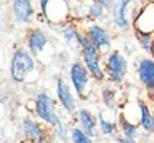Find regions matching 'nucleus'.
<instances>
[{
	"mask_svg": "<svg viewBox=\"0 0 154 143\" xmlns=\"http://www.w3.org/2000/svg\"><path fill=\"white\" fill-rule=\"evenodd\" d=\"M35 70V60L25 48L15 50L10 62V76L14 82H25Z\"/></svg>",
	"mask_w": 154,
	"mask_h": 143,
	"instance_id": "1",
	"label": "nucleus"
},
{
	"mask_svg": "<svg viewBox=\"0 0 154 143\" xmlns=\"http://www.w3.org/2000/svg\"><path fill=\"white\" fill-rule=\"evenodd\" d=\"M81 53H83V63L91 73V76L96 80L104 78V70L101 67V58H100V50L91 43L88 35H83V47H81Z\"/></svg>",
	"mask_w": 154,
	"mask_h": 143,
	"instance_id": "2",
	"label": "nucleus"
},
{
	"mask_svg": "<svg viewBox=\"0 0 154 143\" xmlns=\"http://www.w3.org/2000/svg\"><path fill=\"white\" fill-rule=\"evenodd\" d=\"M40 7L45 18L51 23L66 22L70 15V7L66 0H40Z\"/></svg>",
	"mask_w": 154,
	"mask_h": 143,
	"instance_id": "3",
	"label": "nucleus"
},
{
	"mask_svg": "<svg viewBox=\"0 0 154 143\" xmlns=\"http://www.w3.org/2000/svg\"><path fill=\"white\" fill-rule=\"evenodd\" d=\"M106 70H108V76H109L111 82L119 83L124 80L128 73V62L123 55H121L119 50H113L109 52L106 60Z\"/></svg>",
	"mask_w": 154,
	"mask_h": 143,
	"instance_id": "4",
	"label": "nucleus"
},
{
	"mask_svg": "<svg viewBox=\"0 0 154 143\" xmlns=\"http://www.w3.org/2000/svg\"><path fill=\"white\" fill-rule=\"evenodd\" d=\"M90 76L91 73L88 72V68L85 67V63L81 62H73L70 67V78H71V83H73L75 90L80 96H85L86 95V90H88V85H90Z\"/></svg>",
	"mask_w": 154,
	"mask_h": 143,
	"instance_id": "5",
	"label": "nucleus"
},
{
	"mask_svg": "<svg viewBox=\"0 0 154 143\" xmlns=\"http://www.w3.org/2000/svg\"><path fill=\"white\" fill-rule=\"evenodd\" d=\"M35 110H37V115L40 116L43 122H47L48 125H55L57 126L60 123L57 113H55V106L51 102L50 95L47 93H38L37 100H35Z\"/></svg>",
	"mask_w": 154,
	"mask_h": 143,
	"instance_id": "6",
	"label": "nucleus"
},
{
	"mask_svg": "<svg viewBox=\"0 0 154 143\" xmlns=\"http://www.w3.org/2000/svg\"><path fill=\"white\" fill-rule=\"evenodd\" d=\"M134 28L136 32L152 35L154 33V2H149L141 8L139 15L134 20Z\"/></svg>",
	"mask_w": 154,
	"mask_h": 143,
	"instance_id": "7",
	"label": "nucleus"
},
{
	"mask_svg": "<svg viewBox=\"0 0 154 143\" xmlns=\"http://www.w3.org/2000/svg\"><path fill=\"white\" fill-rule=\"evenodd\" d=\"M86 35H88V38L91 40V43H93L98 50H101V52H103V50H108L111 47L109 33H108V30L103 28L101 25H91L90 28H88Z\"/></svg>",
	"mask_w": 154,
	"mask_h": 143,
	"instance_id": "8",
	"label": "nucleus"
},
{
	"mask_svg": "<svg viewBox=\"0 0 154 143\" xmlns=\"http://www.w3.org/2000/svg\"><path fill=\"white\" fill-rule=\"evenodd\" d=\"M137 76L149 92L154 90V58H143L137 65Z\"/></svg>",
	"mask_w": 154,
	"mask_h": 143,
	"instance_id": "9",
	"label": "nucleus"
},
{
	"mask_svg": "<svg viewBox=\"0 0 154 143\" xmlns=\"http://www.w3.org/2000/svg\"><path fill=\"white\" fill-rule=\"evenodd\" d=\"M131 5V0H116V3L113 5V20L114 25L121 30H126L129 27L128 22V8Z\"/></svg>",
	"mask_w": 154,
	"mask_h": 143,
	"instance_id": "10",
	"label": "nucleus"
},
{
	"mask_svg": "<svg viewBox=\"0 0 154 143\" xmlns=\"http://www.w3.org/2000/svg\"><path fill=\"white\" fill-rule=\"evenodd\" d=\"M57 95H58V100H60L61 106H63L66 112H75L76 108V102H75V96L71 93L70 86L66 85L65 80H58L57 82Z\"/></svg>",
	"mask_w": 154,
	"mask_h": 143,
	"instance_id": "11",
	"label": "nucleus"
},
{
	"mask_svg": "<svg viewBox=\"0 0 154 143\" xmlns=\"http://www.w3.org/2000/svg\"><path fill=\"white\" fill-rule=\"evenodd\" d=\"M12 12L17 22L20 23H28L30 18L33 17V5L30 0H14L12 3Z\"/></svg>",
	"mask_w": 154,
	"mask_h": 143,
	"instance_id": "12",
	"label": "nucleus"
},
{
	"mask_svg": "<svg viewBox=\"0 0 154 143\" xmlns=\"http://www.w3.org/2000/svg\"><path fill=\"white\" fill-rule=\"evenodd\" d=\"M47 43H48V38L42 30L35 28L30 32V35H28V48L32 50V53H35V55L42 53L43 48L47 47Z\"/></svg>",
	"mask_w": 154,
	"mask_h": 143,
	"instance_id": "13",
	"label": "nucleus"
},
{
	"mask_svg": "<svg viewBox=\"0 0 154 143\" xmlns=\"http://www.w3.org/2000/svg\"><path fill=\"white\" fill-rule=\"evenodd\" d=\"M22 128H23V133H25V136H27L28 140H32V141H35V143L42 141V138H43L42 128L32 118H25L23 123H22Z\"/></svg>",
	"mask_w": 154,
	"mask_h": 143,
	"instance_id": "14",
	"label": "nucleus"
},
{
	"mask_svg": "<svg viewBox=\"0 0 154 143\" xmlns=\"http://www.w3.org/2000/svg\"><path fill=\"white\" fill-rule=\"evenodd\" d=\"M139 123L146 132L154 130V116L149 112L146 103H139Z\"/></svg>",
	"mask_w": 154,
	"mask_h": 143,
	"instance_id": "15",
	"label": "nucleus"
},
{
	"mask_svg": "<svg viewBox=\"0 0 154 143\" xmlns=\"http://www.w3.org/2000/svg\"><path fill=\"white\" fill-rule=\"evenodd\" d=\"M63 38L68 42L70 47H76V48H81V47H83V35H80L75 27H66V28H63Z\"/></svg>",
	"mask_w": 154,
	"mask_h": 143,
	"instance_id": "16",
	"label": "nucleus"
},
{
	"mask_svg": "<svg viewBox=\"0 0 154 143\" xmlns=\"http://www.w3.org/2000/svg\"><path fill=\"white\" fill-rule=\"evenodd\" d=\"M80 125L90 136L94 135V118L88 110H80Z\"/></svg>",
	"mask_w": 154,
	"mask_h": 143,
	"instance_id": "17",
	"label": "nucleus"
},
{
	"mask_svg": "<svg viewBox=\"0 0 154 143\" xmlns=\"http://www.w3.org/2000/svg\"><path fill=\"white\" fill-rule=\"evenodd\" d=\"M71 140H73V143H93L91 141V136L81 128L71 130Z\"/></svg>",
	"mask_w": 154,
	"mask_h": 143,
	"instance_id": "18",
	"label": "nucleus"
},
{
	"mask_svg": "<svg viewBox=\"0 0 154 143\" xmlns=\"http://www.w3.org/2000/svg\"><path fill=\"white\" fill-rule=\"evenodd\" d=\"M136 37H137V42L141 43V47H143L146 52H151V45H152V37L151 35H146V33H141V32H136Z\"/></svg>",
	"mask_w": 154,
	"mask_h": 143,
	"instance_id": "19",
	"label": "nucleus"
},
{
	"mask_svg": "<svg viewBox=\"0 0 154 143\" xmlns=\"http://www.w3.org/2000/svg\"><path fill=\"white\" fill-rule=\"evenodd\" d=\"M88 13H90L91 17H94V18H100V17H103V13H104V7L101 5L100 2L94 0V2L90 5V8H88Z\"/></svg>",
	"mask_w": 154,
	"mask_h": 143,
	"instance_id": "20",
	"label": "nucleus"
},
{
	"mask_svg": "<svg viewBox=\"0 0 154 143\" xmlns=\"http://www.w3.org/2000/svg\"><path fill=\"white\" fill-rule=\"evenodd\" d=\"M123 132H124V135H126L128 138H131V140L137 136V128L131 122H124L123 123Z\"/></svg>",
	"mask_w": 154,
	"mask_h": 143,
	"instance_id": "21",
	"label": "nucleus"
},
{
	"mask_svg": "<svg viewBox=\"0 0 154 143\" xmlns=\"http://www.w3.org/2000/svg\"><path fill=\"white\" fill-rule=\"evenodd\" d=\"M100 125H101V132H103L104 135H111V133L114 132V128H116V125H114V123L104 120L101 115H100Z\"/></svg>",
	"mask_w": 154,
	"mask_h": 143,
	"instance_id": "22",
	"label": "nucleus"
},
{
	"mask_svg": "<svg viewBox=\"0 0 154 143\" xmlns=\"http://www.w3.org/2000/svg\"><path fill=\"white\" fill-rule=\"evenodd\" d=\"M96 2H100L101 5L104 7V8H109V7H113L114 3H116V2H114V0H96Z\"/></svg>",
	"mask_w": 154,
	"mask_h": 143,
	"instance_id": "23",
	"label": "nucleus"
},
{
	"mask_svg": "<svg viewBox=\"0 0 154 143\" xmlns=\"http://www.w3.org/2000/svg\"><path fill=\"white\" fill-rule=\"evenodd\" d=\"M151 55H152V58H154V40H152V45H151Z\"/></svg>",
	"mask_w": 154,
	"mask_h": 143,
	"instance_id": "24",
	"label": "nucleus"
},
{
	"mask_svg": "<svg viewBox=\"0 0 154 143\" xmlns=\"http://www.w3.org/2000/svg\"><path fill=\"white\" fill-rule=\"evenodd\" d=\"M121 143H134V141H133V140H131V138H126V140H123V141H121Z\"/></svg>",
	"mask_w": 154,
	"mask_h": 143,
	"instance_id": "25",
	"label": "nucleus"
},
{
	"mask_svg": "<svg viewBox=\"0 0 154 143\" xmlns=\"http://www.w3.org/2000/svg\"><path fill=\"white\" fill-rule=\"evenodd\" d=\"M76 2H83V0H76Z\"/></svg>",
	"mask_w": 154,
	"mask_h": 143,
	"instance_id": "26",
	"label": "nucleus"
},
{
	"mask_svg": "<svg viewBox=\"0 0 154 143\" xmlns=\"http://www.w3.org/2000/svg\"><path fill=\"white\" fill-rule=\"evenodd\" d=\"M152 116H154V112H152Z\"/></svg>",
	"mask_w": 154,
	"mask_h": 143,
	"instance_id": "27",
	"label": "nucleus"
}]
</instances>
